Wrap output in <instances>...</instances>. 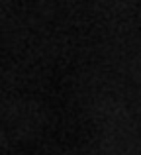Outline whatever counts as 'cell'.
Segmentation results:
<instances>
[{
	"label": "cell",
	"mask_w": 141,
	"mask_h": 155,
	"mask_svg": "<svg viewBox=\"0 0 141 155\" xmlns=\"http://www.w3.org/2000/svg\"><path fill=\"white\" fill-rule=\"evenodd\" d=\"M14 155H39V151L34 147V145H27V143H24V145H20V147L14 151Z\"/></svg>",
	"instance_id": "1"
}]
</instances>
